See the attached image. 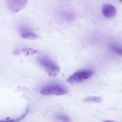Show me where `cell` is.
I'll return each mask as SVG.
<instances>
[{"instance_id": "6da1fadb", "label": "cell", "mask_w": 122, "mask_h": 122, "mask_svg": "<svg viewBox=\"0 0 122 122\" xmlns=\"http://www.w3.org/2000/svg\"><path fill=\"white\" fill-rule=\"evenodd\" d=\"M38 62L45 71L48 75L51 77L58 75L60 68L52 59L47 56H41L38 58Z\"/></svg>"}, {"instance_id": "7a4b0ae2", "label": "cell", "mask_w": 122, "mask_h": 122, "mask_svg": "<svg viewBox=\"0 0 122 122\" xmlns=\"http://www.w3.org/2000/svg\"><path fill=\"white\" fill-rule=\"evenodd\" d=\"M65 87L59 83H52L41 87L40 92L44 95H63L67 93Z\"/></svg>"}, {"instance_id": "3957f363", "label": "cell", "mask_w": 122, "mask_h": 122, "mask_svg": "<svg viewBox=\"0 0 122 122\" xmlns=\"http://www.w3.org/2000/svg\"><path fill=\"white\" fill-rule=\"evenodd\" d=\"M94 73V71L91 69L78 71L68 77L67 82L70 83L81 82L90 78Z\"/></svg>"}, {"instance_id": "277c9868", "label": "cell", "mask_w": 122, "mask_h": 122, "mask_svg": "<svg viewBox=\"0 0 122 122\" xmlns=\"http://www.w3.org/2000/svg\"><path fill=\"white\" fill-rule=\"evenodd\" d=\"M28 0H5L8 8L13 12H18L23 9L27 3Z\"/></svg>"}, {"instance_id": "5b68a950", "label": "cell", "mask_w": 122, "mask_h": 122, "mask_svg": "<svg viewBox=\"0 0 122 122\" xmlns=\"http://www.w3.org/2000/svg\"><path fill=\"white\" fill-rule=\"evenodd\" d=\"M56 15L59 20L65 22H70L73 21L75 18V15L73 12L65 8L57 10Z\"/></svg>"}, {"instance_id": "8992f818", "label": "cell", "mask_w": 122, "mask_h": 122, "mask_svg": "<svg viewBox=\"0 0 122 122\" xmlns=\"http://www.w3.org/2000/svg\"><path fill=\"white\" fill-rule=\"evenodd\" d=\"M19 33L20 37L26 40H35L37 39L38 36L27 26L22 25L19 28Z\"/></svg>"}, {"instance_id": "52a82bcc", "label": "cell", "mask_w": 122, "mask_h": 122, "mask_svg": "<svg viewBox=\"0 0 122 122\" xmlns=\"http://www.w3.org/2000/svg\"><path fill=\"white\" fill-rule=\"evenodd\" d=\"M102 12L104 17L107 18H111L115 15L116 10L112 5L106 4L102 6Z\"/></svg>"}, {"instance_id": "ba28073f", "label": "cell", "mask_w": 122, "mask_h": 122, "mask_svg": "<svg viewBox=\"0 0 122 122\" xmlns=\"http://www.w3.org/2000/svg\"><path fill=\"white\" fill-rule=\"evenodd\" d=\"M38 52V51L31 48H22L16 49L14 51L13 53L15 55H18L20 53H23L25 55H28L35 54Z\"/></svg>"}, {"instance_id": "9c48e42d", "label": "cell", "mask_w": 122, "mask_h": 122, "mask_svg": "<svg viewBox=\"0 0 122 122\" xmlns=\"http://www.w3.org/2000/svg\"><path fill=\"white\" fill-rule=\"evenodd\" d=\"M111 50L113 52L120 56H122V47L115 44H111L110 46Z\"/></svg>"}, {"instance_id": "30bf717a", "label": "cell", "mask_w": 122, "mask_h": 122, "mask_svg": "<svg viewBox=\"0 0 122 122\" xmlns=\"http://www.w3.org/2000/svg\"><path fill=\"white\" fill-rule=\"evenodd\" d=\"M29 110L27 108L25 112L23 114H22L20 117L18 118H16V119H11V118H6L5 120L1 121H7V122H8V121H9V122H17H17H18V121H20L21 120H23L26 117V116L27 115L28 112H29Z\"/></svg>"}, {"instance_id": "8fae6325", "label": "cell", "mask_w": 122, "mask_h": 122, "mask_svg": "<svg viewBox=\"0 0 122 122\" xmlns=\"http://www.w3.org/2000/svg\"><path fill=\"white\" fill-rule=\"evenodd\" d=\"M55 117L57 120L64 122H70L71 121L70 118L64 114L61 113H57L55 115Z\"/></svg>"}, {"instance_id": "7c38bea8", "label": "cell", "mask_w": 122, "mask_h": 122, "mask_svg": "<svg viewBox=\"0 0 122 122\" xmlns=\"http://www.w3.org/2000/svg\"><path fill=\"white\" fill-rule=\"evenodd\" d=\"M102 98L101 97H88L84 100L85 102H94L96 103H99L101 102Z\"/></svg>"}, {"instance_id": "4fadbf2b", "label": "cell", "mask_w": 122, "mask_h": 122, "mask_svg": "<svg viewBox=\"0 0 122 122\" xmlns=\"http://www.w3.org/2000/svg\"><path fill=\"white\" fill-rule=\"evenodd\" d=\"M119 0L122 3V0Z\"/></svg>"}]
</instances>
